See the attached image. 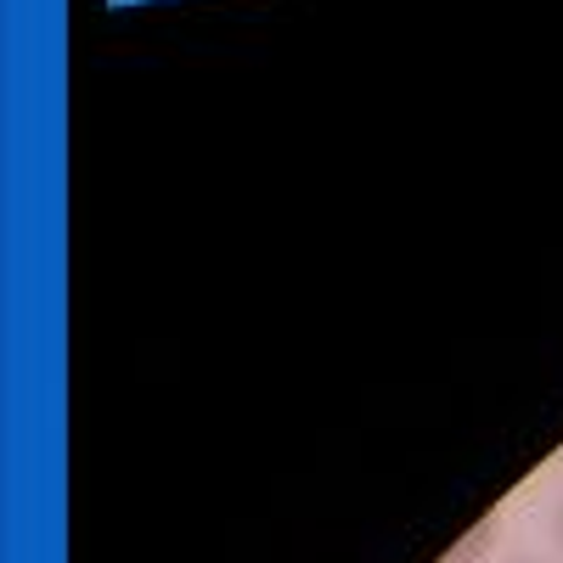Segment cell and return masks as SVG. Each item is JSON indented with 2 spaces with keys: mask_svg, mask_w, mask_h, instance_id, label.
<instances>
[{
  "mask_svg": "<svg viewBox=\"0 0 563 563\" xmlns=\"http://www.w3.org/2000/svg\"><path fill=\"white\" fill-rule=\"evenodd\" d=\"M552 541H558V552H563V501H558V519H552Z\"/></svg>",
  "mask_w": 563,
  "mask_h": 563,
  "instance_id": "obj_1",
  "label": "cell"
},
{
  "mask_svg": "<svg viewBox=\"0 0 563 563\" xmlns=\"http://www.w3.org/2000/svg\"><path fill=\"white\" fill-rule=\"evenodd\" d=\"M512 563H541V558H512Z\"/></svg>",
  "mask_w": 563,
  "mask_h": 563,
  "instance_id": "obj_2",
  "label": "cell"
}]
</instances>
